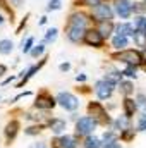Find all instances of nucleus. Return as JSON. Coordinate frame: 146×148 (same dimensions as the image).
<instances>
[{"label":"nucleus","mask_w":146,"mask_h":148,"mask_svg":"<svg viewBox=\"0 0 146 148\" xmlns=\"http://www.w3.org/2000/svg\"><path fill=\"white\" fill-rule=\"evenodd\" d=\"M98 126V121L95 117H81L76 122V133L81 136H88L95 131V127Z\"/></svg>","instance_id":"nucleus-1"},{"label":"nucleus","mask_w":146,"mask_h":148,"mask_svg":"<svg viewBox=\"0 0 146 148\" xmlns=\"http://www.w3.org/2000/svg\"><path fill=\"white\" fill-rule=\"evenodd\" d=\"M57 102L65 109V110H76L79 107V100L69 91H60L57 95Z\"/></svg>","instance_id":"nucleus-2"},{"label":"nucleus","mask_w":146,"mask_h":148,"mask_svg":"<svg viewBox=\"0 0 146 148\" xmlns=\"http://www.w3.org/2000/svg\"><path fill=\"white\" fill-rule=\"evenodd\" d=\"M115 59L126 62L127 66H138V64L143 60V55H141L139 52H136V50H124V52L117 53Z\"/></svg>","instance_id":"nucleus-3"},{"label":"nucleus","mask_w":146,"mask_h":148,"mask_svg":"<svg viewBox=\"0 0 146 148\" xmlns=\"http://www.w3.org/2000/svg\"><path fill=\"white\" fill-rule=\"evenodd\" d=\"M95 91H96V97L100 100H107L112 97V91H113V84L108 83L107 79H100L96 84H95Z\"/></svg>","instance_id":"nucleus-4"},{"label":"nucleus","mask_w":146,"mask_h":148,"mask_svg":"<svg viewBox=\"0 0 146 148\" xmlns=\"http://www.w3.org/2000/svg\"><path fill=\"white\" fill-rule=\"evenodd\" d=\"M93 16L96 21L103 23V21H110L112 16H113V10L110 9V5H105V3H100L93 9Z\"/></svg>","instance_id":"nucleus-5"},{"label":"nucleus","mask_w":146,"mask_h":148,"mask_svg":"<svg viewBox=\"0 0 146 148\" xmlns=\"http://www.w3.org/2000/svg\"><path fill=\"white\" fill-rule=\"evenodd\" d=\"M84 43L91 45V47H102L103 43V36L98 29H88L84 35Z\"/></svg>","instance_id":"nucleus-6"},{"label":"nucleus","mask_w":146,"mask_h":148,"mask_svg":"<svg viewBox=\"0 0 146 148\" xmlns=\"http://www.w3.org/2000/svg\"><path fill=\"white\" fill-rule=\"evenodd\" d=\"M115 12H117V16H120L122 19H127V17L132 14V5L127 3L126 0H117V2H115Z\"/></svg>","instance_id":"nucleus-7"},{"label":"nucleus","mask_w":146,"mask_h":148,"mask_svg":"<svg viewBox=\"0 0 146 148\" xmlns=\"http://www.w3.org/2000/svg\"><path fill=\"white\" fill-rule=\"evenodd\" d=\"M86 35V29L84 28H77V26H67V38L72 41V43H79L81 40H84Z\"/></svg>","instance_id":"nucleus-8"},{"label":"nucleus","mask_w":146,"mask_h":148,"mask_svg":"<svg viewBox=\"0 0 146 148\" xmlns=\"http://www.w3.org/2000/svg\"><path fill=\"white\" fill-rule=\"evenodd\" d=\"M35 105H36L38 109H52L55 105V100L52 97H48V95H40L36 98V103Z\"/></svg>","instance_id":"nucleus-9"},{"label":"nucleus","mask_w":146,"mask_h":148,"mask_svg":"<svg viewBox=\"0 0 146 148\" xmlns=\"http://www.w3.org/2000/svg\"><path fill=\"white\" fill-rule=\"evenodd\" d=\"M134 33H136V28L132 24H129V23H122V24L117 26V35L129 38V36H134Z\"/></svg>","instance_id":"nucleus-10"},{"label":"nucleus","mask_w":146,"mask_h":148,"mask_svg":"<svg viewBox=\"0 0 146 148\" xmlns=\"http://www.w3.org/2000/svg\"><path fill=\"white\" fill-rule=\"evenodd\" d=\"M69 24H71V26H77V28H84V29H86L88 17H86L84 14H72L71 19H69Z\"/></svg>","instance_id":"nucleus-11"},{"label":"nucleus","mask_w":146,"mask_h":148,"mask_svg":"<svg viewBox=\"0 0 146 148\" xmlns=\"http://www.w3.org/2000/svg\"><path fill=\"white\" fill-rule=\"evenodd\" d=\"M122 107H124V115H127V117H131L134 114V110L138 109L136 100H131V98H126L124 103H122Z\"/></svg>","instance_id":"nucleus-12"},{"label":"nucleus","mask_w":146,"mask_h":148,"mask_svg":"<svg viewBox=\"0 0 146 148\" xmlns=\"http://www.w3.org/2000/svg\"><path fill=\"white\" fill-rule=\"evenodd\" d=\"M50 129H52L55 134H60V133L65 129V121H62V119H52V121H50Z\"/></svg>","instance_id":"nucleus-13"},{"label":"nucleus","mask_w":146,"mask_h":148,"mask_svg":"<svg viewBox=\"0 0 146 148\" xmlns=\"http://www.w3.org/2000/svg\"><path fill=\"white\" fill-rule=\"evenodd\" d=\"M98 31L102 33V36L103 38H108L110 35H112V31H113V24H112V21H103V23H100Z\"/></svg>","instance_id":"nucleus-14"},{"label":"nucleus","mask_w":146,"mask_h":148,"mask_svg":"<svg viewBox=\"0 0 146 148\" xmlns=\"http://www.w3.org/2000/svg\"><path fill=\"white\" fill-rule=\"evenodd\" d=\"M59 143H60V148H76L77 147V140L74 136H64V138L59 140Z\"/></svg>","instance_id":"nucleus-15"},{"label":"nucleus","mask_w":146,"mask_h":148,"mask_svg":"<svg viewBox=\"0 0 146 148\" xmlns=\"http://www.w3.org/2000/svg\"><path fill=\"white\" fill-rule=\"evenodd\" d=\"M17 129H19V122H17V121L9 122V124H7V127H5V136L12 140V138L17 134Z\"/></svg>","instance_id":"nucleus-16"},{"label":"nucleus","mask_w":146,"mask_h":148,"mask_svg":"<svg viewBox=\"0 0 146 148\" xmlns=\"http://www.w3.org/2000/svg\"><path fill=\"white\" fill-rule=\"evenodd\" d=\"M127 43H129V38L127 36H122V35H117V36H113V40H112V45L115 47V48H126L127 47Z\"/></svg>","instance_id":"nucleus-17"},{"label":"nucleus","mask_w":146,"mask_h":148,"mask_svg":"<svg viewBox=\"0 0 146 148\" xmlns=\"http://www.w3.org/2000/svg\"><path fill=\"white\" fill-rule=\"evenodd\" d=\"M134 43L138 45V47H141V48H146V31H139V29H136V33H134Z\"/></svg>","instance_id":"nucleus-18"},{"label":"nucleus","mask_w":146,"mask_h":148,"mask_svg":"<svg viewBox=\"0 0 146 148\" xmlns=\"http://www.w3.org/2000/svg\"><path fill=\"white\" fill-rule=\"evenodd\" d=\"M115 126H117V129H120V131L131 129V127H129V117H127V115H120V117L115 121Z\"/></svg>","instance_id":"nucleus-19"},{"label":"nucleus","mask_w":146,"mask_h":148,"mask_svg":"<svg viewBox=\"0 0 146 148\" xmlns=\"http://www.w3.org/2000/svg\"><path fill=\"white\" fill-rule=\"evenodd\" d=\"M105 79L112 83V84H117V83H120L122 81V73H119V71H110L107 76H105Z\"/></svg>","instance_id":"nucleus-20"},{"label":"nucleus","mask_w":146,"mask_h":148,"mask_svg":"<svg viewBox=\"0 0 146 148\" xmlns=\"http://www.w3.org/2000/svg\"><path fill=\"white\" fill-rule=\"evenodd\" d=\"M102 145H103L102 140H98V138H95V136H88L86 141H84V148H100Z\"/></svg>","instance_id":"nucleus-21"},{"label":"nucleus","mask_w":146,"mask_h":148,"mask_svg":"<svg viewBox=\"0 0 146 148\" xmlns=\"http://www.w3.org/2000/svg\"><path fill=\"white\" fill-rule=\"evenodd\" d=\"M12 48H14V43H12L10 40H2V41H0V53L7 55V53L12 52Z\"/></svg>","instance_id":"nucleus-22"},{"label":"nucleus","mask_w":146,"mask_h":148,"mask_svg":"<svg viewBox=\"0 0 146 148\" xmlns=\"http://www.w3.org/2000/svg\"><path fill=\"white\" fill-rule=\"evenodd\" d=\"M119 84H120L119 90H120L124 95H131V93H132V83H129V81H120Z\"/></svg>","instance_id":"nucleus-23"},{"label":"nucleus","mask_w":146,"mask_h":148,"mask_svg":"<svg viewBox=\"0 0 146 148\" xmlns=\"http://www.w3.org/2000/svg\"><path fill=\"white\" fill-rule=\"evenodd\" d=\"M134 28L139 29V31H146V17H143V16L136 17V21H134Z\"/></svg>","instance_id":"nucleus-24"},{"label":"nucleus","mask_w":146,"mask_h":148,"mask_svg":"<svg viewBox=\"0 0 146 148\" xmlns=\"http://www.w3.org/2000/svg\"><path fill=\"white\" fill-rule=\"evenodd\" d=\"M88 109H89V112H91V114H93L95 117H96V115H105L103 109H102V107H100L98 103H89V107H88Z\"/></svg>","instance_id":"nucleus-25"},{"label":"nucleus","mask_w":146,"mask_h":148,"mask_svg":"<svg viewBox=\"0 0 146 148\" xmlns=\"http://www.w3.org/2000/svg\"><path fill=\"white\" fill-rule=\"evenodd\" d=\"M136 105H138V109H141V110L146 114V97L145 95H138V98H136Z\"/></svg>","instance_id":"nucleus-26"},{"label":"nucleus","mask_w":146,"mask_h":148,"mask_svg":"<svg viewBox=\"0 0 146 148\" xmlns=\"http://www.w3.org/2000/svg\"><path fill=\"white\" fill-rule=\"evenodd\" d=\"M103 145H108V143H113V141H117V136H115V133H112V131H105V134H103Z\"/></svg>","instance_id":"nucleus-27"},{"label":"nucleus","mask_w":146,"mask_h":148,"mask_svg":"<svg viewBox=\"0 0 146 148\" xmlns=\"http://www.w3.org/2000/svg\"><path fill=\"white\" fill-rule=\"evenodd\" d=\"M57 33H59V31H57L55 28L48 29L46 35H45V41H55V40H57Z\"/></svg>","instance_id":"nucleus-28"},{"label":"nucleus","mask_w":146,"mask_h":148,"mask_svg":"<svg viewBox=\"0 0 146 148\" xmlns=\"http://www.w3.org/2000/svg\"><path fill=\"white\" fill-rule=\"evenodd\" d=\"M43 52H45V45H36L35 48H31V52H29V53H31L33 57H40Z\"/></svg>","instance_id":"nucleus-29"},{"label":"nucleus","mask_w":146,"mask_h":148,"mask_svg":"<svg viewBox=\"0 0 146 148\" xmlns=\"http://www.w3.org/2000/svg\"><path fill=\"white\" fill-rule=\"evenodd\" d=\"M62 7V2L60 0H50L48 2V10H59Z\"/></svg>","instance_id":"nucleus-30"},{"label":"nucleus","mask_w":146,"mask_h":148,"mask_svg":"<svg viewBox=\"0 0 146 148\" xmlns=\"http://www.w3.org/2000/svg\"><path fill=\"white\" fill-rule=\"evenodd\" d=\"M33 43H35V38L29 36L26 40V43H23V52H31V47H33Z\"/></svg>","instance_id":"nucleus-31"},{"label":"nucleus","mask_w":146,"mask_h":148,"mask_svg":"<svg viewBox=\"0 0 146 148\" xmlns=\"http://www.w3.org/2000/svg\"><path fill=\"white\" fill-rule=\"evenodd\" d=\"M122 76H127V77H136V67H134V66H129V67L122 73Z\"/></svg>","instance_id":"nucleus-32"},{"label":"nucleus","mask_w":146,"mask_h":148,"mask_svg":"<svg viewBox=\"0 0 146 148\" xmlns=\"http://www.w3.org/2000/svg\"><path fill=\"white\" fill-rule=\"evenodd\" d=\"M138 131H146V114L141 115V119L138 122Z\"/></svg>","instance_id":"nucleus-33"},{"label":"nucleus","mask_w":146,"mask_h":148,"mask_svg":"<svg viewBox=\"0 0 146 148\" xmlns=\"http://www.w3.org/2000/svg\"><path fill=\"white\" fill-rule=\"evenodd\" d=\"M83 3L88 5V7H96V5L102 3V0H83Z\"/></svg>","instance_id":"nucleus-34"},{"label":"nucleus","mask_w":146,"mask_h":148,"mask_svg":"<svg viewBox=\"0 0 146 148\" xmlns=\"http://www.w3.org/2000/svg\"><path fill=\"white\" fill-rule=\"evenodd\" d=\"M103 148H122V147H120V143H117V141H113V143H108V145H105Z\"/></svg>","instance_id":"nucleus-35"},{"label":"nucleus","mask_w":146,"mask_h":148,"mask_svg":"<svg viewBox=\"0 0 146 148\" xmlns=\"http://www.w3.org/2000/svg\"><path fill=\"white\" fill-rule=\"evenodd\" d=\"M38 131H40V127H29V129H26L28 134H36Z\"/></svg>","instance_id":"nucleus-36"},{"label":"nucleus","mask_w":146,"mask_h":148,"mask_svg":"<svg viewBox=\"0 0 146 148\" xmlns=\"http://www.w3.org/2000/svg\"><path fill=\"white\" fill-rule=\"evenodd\" d=\"M69 69H71V64H67V62L60 64V71H69Z\"/></svg>","instance_id":"nucleus-37"},{"label":"nucleus","mask_w":146,"mask_h":148,"mask_svg":"<svg viewBox=\"0 0 146 148\" xmlns=\"http://www.w3.org/2000/svg\"><path fill=\"white\" fill-rule=\"evenodd\" d=\"M5 71H7V67H5V66H2V64H0V76H2V74H5Z\"/></svg>","instance_id":"nucleus-38"},{"label":"nucleus","mask_w":146,"mask_h":148,"mask_svg":"<svg viewBox=\"0 0 146 148\" xmlns=\"http://www.w3.org/2000/svg\"><path fill=\"white\" fill-rule=\"evenodd\" d=\"M86 79V76L84 74H81V76H77V81H84Z\"/></svg>","instance_id":"nucleus-39"},{"label":"nucleus","mask_w":146,"mask_h":148,"mask_svg":"<svg viewBox=\"0 0 146 148\" xmlns=\"http://www.w3.org/2000/svg\"><path fill=\"white\" fill-rule=\"evenodd\" d=\"M31 148H45V147H43L41 143H36V145H33V147H31Z\"/></svg>","instance_id":"nucleus-40"},{"label":"nucleus","mask_w":146,"mask_h":148,"mask_svg":"<svg viewBox=\"0 0 146 148\" xmlns=\"http://www.w3.org/2000/svg\"><path fill=\"white\" fill-rule=\"evenodd\" d=\"M141 55H143V60H146V48H145V52H143Z\"/></svg>","instance_id":"nucleus-41"},{"label":"nucleus","mask_w":146,"mask_h":148,"mask_svg":"<svg viewBox=\"0 0 146 148\" xmlns=\"http://www.w3.org/2000/svg\"><path fill=\"white\" fill-rule=\"evenodd\" d=\"M2 23H3V17H2V16H0V24H2Z\"/></svg>","instance_id":"nucleus-42"},{"label":"nucleus","mask_w":146,"mask_h":148,"mask_svg":"<svg viewBox=\"0 0 146 148\" xmlns=\"http://www.w3.org/2000/svg\"><path fill=\"white\" fill-rule=\"evenodd\" d=\"M145 7H146V0H145Z\"/></svg>","instance_id":"nucleus-43"}]
</instances>
